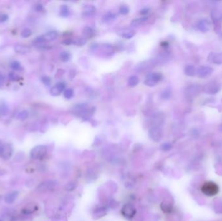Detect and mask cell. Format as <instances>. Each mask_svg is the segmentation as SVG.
I'll return each mask as SVG.
<instances>
[{"instance_id":"8992f818","label":"cell","mask_w":222,"mask_h":221,"mask_svg":"<svg viewBox=\"0 0 222 221\" xmlns=\"http://www.w3.org/2000/svg\"><path fill=\"white\" fill-rule=\"evenodd\" d=\"M13 153V148L12 145L9 143H5L3 145L1 150H0V156L4 160H9L12 156Z\"/></svg>"},{"instance_id":"ffe728a7","label":"cell","mask_w":222,"mask_h":221,"mask_svg":"<svg viewBox=\"0 0 222 221\" xmlns=\"http://www.w3.org/2000/svg\"><path fill=\"white\" fill-rule=\"evenodd\" d=\"M185 74L188 77H193L196 75V69L192 65H187L185 68Z\"/></svg>"},{"instance_id":"5b68a950","label":"cell","mask_w":222,"mask_h":221,"mask_svg":"<svg viewBox=\"0 0 222 221\" xmlns=\"http://www.w3.org/2000/svg\"><path fill=\"white\" fill-rule=\"evenodd\" d=\"M149 137L152 141L158 142L163 137V132L159 127H152L149 130Z\"/></svg>"},{"instance_id":"b9f144b4","label":"cell","mask_w":222,"mask_h":221,"mask_svg":"<svg viewBox=\"0 0 222 221\" xmlns=\"http://www.w3.org/2000/svg\"><path fill=\"white\" fill-rule=\"evenodd\" d=\"M150 11V9L148 8H144L143 9H142L140 12V14L142 16H146L148 14L149 12Z\"/></svg>"},{"instance_id":"44dd1931","label":"cell","mask_w":222,"mask_h":221,"mask_svg":"<svg viewBox=\"0 0 222 221\" xmlns=\"http://www.w3.org/2000/svg\"><path fill=\"white\" fill-rule=\"evenodd\" d=\"M28 116H29V112H28L27 110H23L19 112L16 113V118L18 120H20V121H24V120L26 119Z\"/></svg>"},{"instance_id":"7dc6e473","label":"cell","mask_w":222,"mask_h":221,"mask_svg":"<svg viewBox=\"0 0 222 221\" xmlns=\"http://www.w3.org/2000/svg\"><path fill=\"white\" fill-rule=\"evenodd\" d=\"M220 130L222 131V125L220 126Z\"/></svg>"},{"instance_id":"7bdbcfd3","label":"cell","mask_w":222,"mask_h":221,"mask_svg":"<svg viewBox=\"0 0 222 221\" xmlns=\"http://www.w3.org/2000/svg\"><path fill=\"white\" fill-rule=\"evenodd\" d=\"M42 9H43V6H42V5L38 4V5H36V7H35V10H36L37 11H38V12H40V11H42Z\"/></svg>"},{"instance_id":"5bb4252c","label":"cell","mask_w":222,"mask_h":221,"mask_svg":"<svg viewBox=\"0 0 222 221\" xmlns=\"http://www.w3.org/2000/svg\"><path fill=\"white\" fill-rule=\"evenodd\" d=\"M56 185V182L53 180H49L43 182L42 184H40L39 189L41 191H49L52 189Z\"/></svg>"},{"instance_id":"c3c4849f","label":"cell","mask_w":222,"mask_h":221,"mask_svg":"<svg viewBox=\"0 0 222 221\" xmlns=\"http://www.w3.org/2000/svg\"><path fill=\"white\" fill-rule=\"evenodd\" d=\"M0 221H3V220H0Z\"/></svg>"},{"instance_id":"f6af8a7d","label":"cell","mask_w":222,"mask_h":221,"mask_svg":"<svg viewBox=\"0 0 222 221\" xmlns=\"http://www.w3.org/2000/svg\"><path fill=\"white\" fill-rule=\"evenodd\" d=\"M4 80H5L4 77L3 76V75H2L1 73H0V86H1V85H2L3 84H4Z\"/></svg>"},{"instance_id":"2e32d148","label":"cell","mask_w":222,"mask_h":221,"mask_svg":"<svg viewBox=\"0 0 222 221\" xmlns=\"http://www.w3.org/2000/svg\"><path fill=\"white\" fill-rule=\"evenodd\" d=\"M58 36V33L55 31H51L47 32L42 36L43 38L46 42H52V41L55 40L57 39V38Z\"/></svg>"},{"instance_id":"74e56055","label":"cell","mask_w":222,"mask_h":221,"mask_svg":"<svg viewBox=\"0 0 222 221\" xmlns=\"http://www.w3.org/2000/svg\"><path fill=\"white\" fill-rule=\"evenodd\" d=\"M9 79L11 80L12 81H18L20 80V77L14 72H11L9 74Z\"/></svg>"},{"instance_id":"cb8c5ba5","label":"cell","mask_w":222,"mask_h":221,"mask_svg":"<svg viewBox=\"0 0 222 221\" xmlns=\"http://www.w3.org/2000/svg\"><path fill=\"white\" fill-rule=\"evenodd\" d=\"M77 186V184L75 181H69L67 183V184L65 185V190L68 192L73 191L76 189Z\"/></svg>"},{"instance_id":"7a4b0ae2","label":"cell","mask_w":222,"mask_h":221,"mask_svg":"<svg viewBox=\"0 0 222 221\" xmlns=\"http://www.w3.org/2000/svg\"><path fill=\"white\" fill-rule=\"evenodd\" d=\"M47 153V147L44 145H37L31 150L30 155L33 159L42 160L46 157Z\"/></svg>"},{"instance_id":"f35d334b","label":"cell","mask_w":222,"mask_h":221,"mask_svg":"<svg viewBox=\"0 0 222 221\" xmlns=\"http://www.w3.org/2000/svg\"><path fill=\"white\" fill-rule=\"evenodd\" d=\"M129 12V9L127 6L123 5V6H122V7L120 9V12L122 14L125 15L127 14H128Z\"/></svg>"},{"instance_id":"8d00e7d4","label":"cell","mask_w":222,"mask_h":221,"mask_svg":"<svg viewBox=\"0 0 222 221\" xmlns=\"http://www.w3.org/2000/svg\"><path fill=\"white\" fill-rule=\"evenodd\" d=\"M135 31H129L128 32L123 33L122 34V36L126 39H130L135 36Z\"/></svg>"},{"instance_id":"4dcf8cb0","label":"cell","mask_w":222,"mask_h":221,"mask_svg":"<svg viewBox=\"0 0 222 221\" xmlns=\"http://www.w3.org/2000/svg\"><path fill=\"white\" fill-rule=\"evenodd\" d=\"M171 96H172V91L170 89L165 90L163 91V93H161V97L165 100L169 99Z\"/></svg>"},{"instance_id":"7402d4cb","label":"cell","mask_w":222,"mask_h":221,"mask_svg":"<svg viewBox=\"0 0 222 221\" xmlns=\"http://www.w3.org/2000/svg\"><path fill=\"white\" fill-rule=\"evenodd\" d=\"M95 34L94 30L90 27H85L83 29V35L88 38H90L93 37Z\"/></svg>"},{"instance_id":"ac0fdd59","label":"cell","mask_w":222,"mask_h":221,"mask_svg":"<svg viewBox=\"0 0 222 221\" xmlns=\"http://www.w3.org/2000/svg\"><path fill=\"white\" fill-rule=\"evenodd\" d=\"M14 50L17 53L21 55H25L29 51V47L24 45H20V44L14 46Z\"/></svg>"},{"instance_id":"603a6c76","label":"cell","mask_w":222,"mask_h":221,"mask_svg":"<svg viewBox=\"0 0 222 221\" xmlns=\"http://www.w3.org/2000/svg\"><path fill=\"white\" fill-rule=\"evenodd\" d=\"M96 12V9L93 6H89L85 9L83 11V15L86 17H90L92 16Z\"/></svg>"},{"instance_id":"7c38bea8","label":"cell","mask_w":222,"mask_h":221,"mask_svg":"<svg viewBox=\"0 0 222 221\" xmlns=\"http://www.w3.org/2000/svg\"><path fill=\"white\" fill-rule=\"evenodd\" d=\"M164 121V115L163 113H157L152 118V122L154 124L153 127H159L163 125Z\"/></svg>"},{"instance_id":"ee69618b","label":"cell","mask_w":222,"mask_h":221,"mask_svg":"<svg viewBox=\"0 0 222 221\" xmlns=\"http://www.w3.org/2000/svg\"><path fill=\"white\" fill-rule=\"evenodd\" d=\"M55 221H68V219H66V217H61L55 219Z\"/></svg>"},{"instance_id":"1f68e13d","label":"cell","mask_w":222,"mask_h":221,"mask_svg":"<svg viewBox=\"0 0 222 221\" xmlns=\"http://www.w3.org/2000/svg\"><path fill=\"white\" fill-rule=\"evenodd\" d=\"M74 90L71 88H68V89H66L64 91V96L66 98V99H70L72 97L74 96Z\"/></svg>"},{"instance_id":"60d3db41","label":"cell","mask_w":222,"mask_h":221,"mask_svg":"<svg viewBox=\"0 0 222 221\" xmlns=\"http://www.w3.org/2000/svg\"><path fill=\"white\" fill-rule=\"evenodd\" d=\"M9 19L7 14H0V22H5Z\"/></svg>"},{"instance_id":"bcb514c9","label":"cell","mask_w":222,"mask_h":221,"mask_svg":"<svg viewBox=\"0 0 222 221\" xmlns=\"http://www.w3.org/2000/svg\"><path fill=\"white\" fill-rule=\"evenodd\" d=\"M3 145H4V144H2L1 141H0V150H1V147H2V146H3Z\"/></svg>"},{"instance_id":"8fae6325","label":"cell","mask_w":222,"mask_h":221,"mask_svg":"<svg viewBox=\"0 0 222 221\" xmlns=\"http://www.w3.org/2000/svg\"><path fill=\"white\" fill-rule=\"evenodd\" d=\"M208 60L215 64H222V53H211L208 55Z\"/></svg>"},{"instance_id":"52a82bcc","label":"cell","mask_w":222,"mask_h":221,"mask_svg":"<svg viewBox=\"0 0 222 221\" xmlns=\"http://www.w3.org/2000/svg\"><path fill=\"white\" fill-rule=\"evenodd\" d=\"M220 86L217 83H214V82L208 83L202 88V90L205 93L210 95L216 94L220 91Z\"/></svg>"},{"instance_id":"d4e9b609","label":"cell","mask_w":222,"mask_h":221,"mask_svg":"<svg viewBox=\"0 0 222 221\" xmlns=\"http://www.w3.org/2000/svg\"><path fill=\"white\" fill-rule=\"evenodd\" d=\"M128 85L131 87L136 86L139 83V78L136 75H132L128 79Z\"/></svg>"},{"instance_id":"6da1fadb","label":"cell","mask_w":222,"mask_h":221,"mask_svg":"<svg viewBox=\"0 0 222 221\" xmlns=\"http://www.w3.org/2000/svg\"><path fill=\"white\" fill-rule=\"evenodd\" d=\"M137 213L135 206L131 203H127L123 205L122 210L121 214L124 217L125 219L128 220H131L135 217Z\"/></svg>"},{"instance_id":"9c48e42d","label":"cell","mask_w":222,"mask_h":221,"mask_svg":"<svg viewBox=\"0 0 222 221\" xmlns=\"http://www.w3.org/2000/svg\"><path fill=\"white\" fill-rule=\"evenodd\" d=\"M107 214V209L106 207L103 206L97 207L93 210L92 213V219L94 220H98L103 218Z\"/></svg>"},{"instance_id":"e575fe53","label":"cell","mask_w":222,"mask_h":221,"mask_svg":"<svg viewBox=\"0 0 222 221\" xmlns=\"http://www.w3.org/2000/svg\"><path fill=\"white\" fill-rule=\"evenodd\" d=\"M11 68L14 71H19L21 68L20 63L18 61H13L11 64Z\"/></svg>"},{"instance_id":"4fadbf2b","label":"cell","mask_w":222,"mask_h":221,"mask_svg":"<svg viewBox=\"0 0 222 221\" xmlns=\"http://www.w3.org/2000/svg\"><path fill=\"white\" fill-rule=\"evenodd\" d=\"M197 28L202 33H206L210 29V24L207 20H201L198 21Z\"/></svg>"},{"instance_id":"836d02e7","label":"cell","mask_w":222,"mask_h":221,"mask_svg":"<svg viewBox=\"0 0 222 221\" xmlns=\"http://www.w3.org/2000/svg\"><path fill=\"white\" fill-rule=\"evenodd\" d=\"M31 34H32V32H31V29H28V28H25V29L21 31V36L22 38H29Z\"/></svg>"},{"instance_id":"ba28073f","label":"cell","mask_w":222,"mask_h":221,"mask_svg":"<svg viewBox=\"0 0 222 221\" xmlns=\"http://www.w3.org/2000/svg\"><path fill=\"white\" fill-rule=\"evenodd\" d=\"M213 72V69L210 66H202L197 70V75L200 78H206L209 77Z\"/></svg>"},{"instance_id":"681fc988","label":"cell","mask_w":222,"mask_h":221,"mask_svg":"<svg viewBox=\"0 0 222 221\" xmlns=\"http://www.w3.org/2000/svg\"></svg>"},{"instance_id":"e0dca14e","label":"cell","mask_w":222,"mask_h":221,"mask_svg":"<svg viewBox=\"0 0 222 221\" xmlns=\"http://www.w3.org/2000/svg\"><path fill=\"white\" fill-rule=\"evenodd\" d=\"M18 195V192L17 191H12L9 192L7 195H6L5 197V201L7 204H12L16 199Z\"/></svg>"},{"instance_id":"f546056e","label":"cell","mask_w":222,"mask_h":221,"mask_svg":"<svg viewBox=\"0 0 222 221\" xmlns=\"http://www.w3.org/2000/svg\"><path fill=\"white\" fill-rule=\"evenodd\" d=\"M60 58L62 62H68L70 58V54L68 51H62L60 54Z\"/></svg>"},{"instance_id":"9a60e30c","label":"cell","mask_w":222,"mask_h":221,"mask_svg":"<svg viewBox=\"0 0 222 221\" xmlns=\"http://www.w3.org/2000/svg\"><path fill=\"white\" fill-rule=\"evenodd\" d=\"M162 211L165 213H170L173 211V205L169 201L164 200L160 204Z\"/></svg>"},{"instance_id":"277c9868","label":"cell","mask_w":222,"mask_h":221,"mask_svg":"<svg viewBox=\"0 0 222 221\" xmlns=\"http://www.w3.org/2000/svg\"><path fill=\"white\" fill-rule=\"evenodd\" d=\"M202 90V87L199 85L192 84L190 85L185 89V95L189 99H193L196 97L200 93Z\"/></svg>"},{"instance_id":"f1b7e54d","label":"cell","mask_w":222,"mask_h":221,"mask_svg":"<svg viewBox=\"0 0 222 221\" xmlns=\"http://www.w3.org/2000/svg\"><path fill=\"white\" fill-rule=\"evenodd\" d=\"M8 106L5 103L0 104V116H4L8 113Z\"/></svg>"},{"instance_id":"83f0119b","label":"cell","mask_w":222,"mask_h":221,"mask_svg":"<svg viewBox=\"0 0 222 221\" xmlns=\"http://www.w3.org/2000/svg\"><path fill=\"white\" fill-rule=\"evenodd\" d=\"M116 18V15L112 12H108L106 14H105L103 17V20L105 22L110 21L113 20H115Z\"/></svg>"},{"instance_id":"d6a6232c","label":"cell","mask_w":222,"mask_h":221,"mask_svg":"<svg viewBox=\"0 0 222 221\" xmlns=\"http://www.w3.org/2000/svg\"><path fill=\"white\" fill-rule=\"evenodd\" d=\"M160 149L162 150L165 151V152L169 151L172 149V145L170 143H168V142H166V143H164L161 145Z\"/></svg>"},{"instance_id":"d590c367","label":"cell","mask_w":222,"mask_h":221,"mask_svg":"<svg viewBox=\"0 0 222 221\" xmlns=\"http://www.w3.org/2000/svg\"><path fill=\"white\" fill-rule=\"evenodd\" d=\"M144 84L146 85V86H150V87H153L155 86V85H156L157 83H155V82L154 81H153L151 79V78L150 77H148L146 78V79H145L144 81Z\"/></svg>"},{"instance_id":"4316f807","label":"cell","mask_w":222,"mask_h":221,"mask_svg":"<svg viewBox=\"0 0 222 221\" xmlns=\"http://www.w3.org/2000/svg\"><path fill=\"white\" fill-rule=\"evenodd\" d=\"M152 80L154 81L155 83H158L163 78V75H162L159 73H152L148 75Z\"/></svg>"},{"instance_id":"ab89813d","label":"cell","mask_w":222,"mask_h":221,"mask_svg":"<svg viewBox=\"0 0 222 221\" xmlns=\"http://www.w3.org/2000/svg\"><path fill=\"white\" fill-rule=\"evenodd\" d=\"M41 81H42V83L46 85H49L51 84V82H52L51 78L47 76H43L41 78Z\"/></svg>"},{"instance_id":"d6986e66","label":"cell","mask_w":222,"mask_h":221,"mask_svg":"<svg viewBox=\"0 0 222 221\" xmlns=\"http://www.w3.org/2000/svg\"><path fill=\"white\" fill-rule=\"evenodd\" d=\"M148 20V18L146 16H144L140 18H136L132 21L131 25L132 27H138L139 26H140V25H142V24H144V22Z\"/></svg>"},{"instance_id":"3957f363","label":"cell","mask_w":222,"mask_h":221,"mask_svg":"<svg viewBox=\"0 0 222 221\" xmlns=\"http://www.w3.org/2000/svg\"><path fill=\"white\" fill-rule=\"evenodd\" d=\"M201 191L205 195L211 197V196L216 195L218 193L219 188L217 184H215V183L212 182H206L202 186Z\"/></svg>"},{"instance_id":"484cf974","label":"cell","mask_w":222,"mask_h":221,"mask_svg":"<svg viewBox=\"0 0 222 221\" xmlns=\"http://www.w3.org/2000/svg\"><path fill=\"white\" fill-rule=\"evenodd\" d=\"M70 13L69 9L66 5H63L61 7V11H60V14L62 17H67Z\"/></svg>"},{"instance_id":"30bf717a","label":"cell","mask_w":222,"mask_h":221,"mask_svg":"<svg viewBox=\"0 0 222 221\" xmlns=\"http://www.w3.org/2000/svg\"><path fill=\"white\" fill-rule=\"evenodd\" d=\"M66 85L63 83H58L50 90V93L53 96H58L63 91H64Z\"/></svg>"}]
</instances>
